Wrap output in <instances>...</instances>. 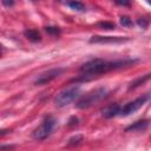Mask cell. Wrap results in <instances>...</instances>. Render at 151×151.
Masks as SVG:
<instances>
[{
	"mask_svg": "<svg viewBox=\"0 0 151 151\" xmlns=\"http://www.w3.org/2000/svg\"><path fill=\"white\" fill-rule=\"evenodd\" d=\"M0 51H1V46H0Z\"/></svg>",
	"mask_w": 151,
	"mask_h": 151,
	"instance_id": "obj_21",
	"label": "cell"
},
{
	"mask_svg": "<svg viewBox=\"0 0 151 151\" xmlns=\"http://www.w3.org/2000/svg\"><path fill=\"white\" fill-rule=\"evenodd\" d=\"M106 96H107V90L106 88H104V87L94 88V90L87 92L86 94H84L81 98H79V100L76 103V107L80 109V110L87 109V107L92 106L93 104L104 99Z\"/></svg>",
	"mask_w": 151,
	"mask_h": 151,
	"instance_id": "obj_2",
	"label": "cell"
},
{
	"mask_svg": "<svg viewBox=\"0 0 151 151\" xmlns=\"http://www.w3.org/2000/svg\"><path fill=\"white\" fill-rule=\"evenodd\" d=\"M119 111H120V106L118 104H111L101 110V114L105 118H113L116 116H119Z\"/></svg>",
	"mask_w": 151,
	"mask_h": 151,
	"instance_id": "obj_8",
	"label": "cell"
},
{
	"mask_svg": "<svg viewBox=\"0 0 151 151\" xmlns=\"http://www.w3.org/2000/svg\"><path fill=\"white\" fill-rule=\"evenodd\" d=\"M98 26L101 27V29H114V27H116L114 24H112V22H107V21H105V22H99Z\"/></svg>",
	"mask_w": 151,
	"mask_h": 151,
	"instance_id": "obj_13",
	"label": "cell"
},
{
	"mask_svg": "<svg viewBox=\"0 0 151 151\" xmlns=\"http://www.w3.org/2000/svg\"><path fill=\"white\" fill-rule=\"evenodd\" d=\"M67 6H70L72 9L74 11H78V12H84L86 9L85 5L83 2H79V1H73V2H68Z\"/></svg>",
	"mask_w": 151,
	"mask_h": 151,
	"instance_id": "obj_12",
	"label": "cell"
},
{
	"mask_svg": "<svg viewBox=\"0 0 151 151\" xmlns=\"http://www.w3.org/2000/svg\"><path fill=\"white\" fill-rule=\"evenodd\" d=\"M45 29L48 34H52V35H59L60 34V29L58 27H51L50 26V27H46Z\"/></svg>",
	"mask_w": 151,
	"mask_h": 151,
	"instance_id": "obj_15",
	"label": "cell"
},
{
	"mask_svg": "<svg viewBox=\"0 0 151 151\" xmlns=\"http://www.w3.org/2000/svg\"><path fill=\"white\" fill-rule=\"evenodd\" d=\"M54 126H55V119L53 117H46L42 120V123L33 131L32 136L37 140H42V139L47 138L51 134Z\"/></svg>",
	"mask_w": 151,
	"mask_h": 151,
	"instance_id": "obj_4",
	"label": "cell"
},
{
	"mask_svg": "<svg viewBox=\"0 0 151 151\" xmlns=\"http://www.w3.org/2000/svg\"><path fill=\"white\" fill-rule=\"evenodd\" d=\"M129 40L127 38H123V37H100V35H94L90 39L91 44H114V42H124Z\"/></svg>",
	"mask_w": 151,
	"mask_h": 151,
	"instance_id": "obj_7",
	"label": "cell"
},
{
	"mask_svg": "<svg viewBox=\"0 0 151 151\" xmlns=\"http://www.w3.org/2000/svg\"><path fill=\"white\" fill-rule=\"evenodd\" d=\"M64 72V68H60V67H57V68H51L41 74H39L35 80H34V84L35 85H45V84H48L50 81H52L53 79H55L57 77H59L61 73Z\"/></svg>",
	"mask_w": 151,
	"mask_h": 151,
	"instance_id": "obj_6",
	"label": "cell"
},
{
	"mask_svg": "<svg viewBox=\"0 0 151 151\" xmlns=\"http://www.w3.org/2000/svg\"><path fill=\"white\" fill-rule=\"evenodd\" d=\"M14 149V145H1L0 151H11Z\"/></svg>",
	"mask_w": 151,
	"mask_h": 151,
	"instance_id": "obj_17",
	"label": "cell"
},
{
	"mask_svg": "<svg viewBox=\"0 0 151 151\" xmlns=\"http://www.w3.org/2000/svg\"><path fill=\"white\" fill-rule=\"evenodd\" d=\"M2 4H4V5H6V6H12L14 2H12V1H9V2H7V1H2Z\"/></svg>",
	"mask_w": 151,
	"mask_h": 151,
	"instance_id": "obj_20",
	"label": "cell"
},
{
	"mask_svg": "<svg viewBox=\"0 0 151 151\" xmlns=\"http://www.w3.org/2000/svg\"><path fill=\"white\" fill-rule=\"evenodd\" d=\"M137 59H122V60H104V59H92L84 65H81L79 73L81 80L92 79L99 74L110 72L112 70L122 68L125 66L133 65L137 63Z\"/></svg>",
	"mask_w": 151,
	"mask_h": 151,
	"instance_id": "obj_1",
	"label": "cell"
},
{
	"mask_svg": "<svg viewBox=\"0 0 151 151\" xmlns=\"http://www.w3.org/2000/svg\"><path fill=\"white\" fill-rule=\"evenodd\" d=\"M149 78H150V73H147V74H145V76H143V77H139L138 79L133 80V81L130 84V86H129V90H132V88H136V87H138L139 85H143L145 81H147V80H149Z\"/></svg>",
	"mask_w": 151,
	"mask_h": 151,
	"instance_id": "obj_11",
	"label": "cell"
},
{
	"mask_svg": "<svg viewBox=\"0 0 151 151\" xmlns=\"http://www.w3.org/2000/svg\"><path fill=\"white\" fill-rule=\"evenodd\" d=\"M8 132H11V130H8V129H2V130H0V137L7 134Z\"/></svg>",
	"mask_w": 151,
	"mask_h": 151,
	"instance_id": "obj_18",
	"label": "cell"
},
{
	"mask_svg": "<svg viewBox=\"0 0 151 151\" xmlns=\"http://www.w3.org/2000/svg\"><path fill=\"white\" fill-rule=\"evenodd\" d=\"M120 24L125 27H130V26H132V20L129 17H122L120 18Z\"/></svg>",
	"mask_w": 151,
	"mask_h": 151,
	"instance_id": "obj_14",
	"label": "cell"
},
{
	"mask_svg": "<svg viewBox=\"0 0 151 151\" xmlns=\"http://www.w3.org/2000/svg\"><path fill=\"white\" fill-rule=\"evenodd\" d=\"M117 5H122V6H129L130 2H124V1H116Z\"/></svg>",
	"mask_w": 151,
	"mask_h": 151,
	"instance_id": "obj_19",
	"label": "cell"
},
{
	"mask_svg": "<svg viewBox=\"0 0 151 151\" xmlns=\"http://www.w3.org/2000/svg\"><path fill=\"white\" fill-rule=\"evenodd\" d=\"M24 35L28 40H31L33 42H37V41H40L41 40V35H40V33L37 29H27V31L24 32Z\"/></svg>",
	"mask_w": 151,
	"mask_h": 151,
	"instance_id": "obj_10",
	"label": "cell"
},
{
	"mask_svg": "<svg viewBox=\"0 0 151 151\" xmlns=\"http://www.w3.org/2000/svg\"><path fill=\"white\" fill-rule=\"evenodd\" d=\"M150 99V96L146 93V94H143L142 97H138L137 99L125 104L123 107H120V111H119V116L122 117H126V116H130L131 113H134L136 111H138L147 100Z\"/></svg>",
	"mask_w": 151,
	"mask_h": 151,
	"instance_id": "obj_5",
	"label": "cell"
},
{
	"mask_svg": "<svg viewBox=\"0 0 151 151\" xmlns=\"http://www.w3.org/2000/svg\"><path fill=\"white\" fill-rule=\"evenodd\" d=\"M79 94H80V87L79 86H70V87L63 90L61 92H59V94L54 99V104L57 107L67 106L73 100H76L79 97Z\"/></svg>",
	"mask_w": 151,
	"mask_h": 151,
	"instance_id": "obj_3",
	"label": "cell"
},
{
	"mask_svg": "<svg viewBox=\"0 0 151 151\" xmlns=\"http://www.w3.org/2000/svg\"><path fill=\"white\" fill-rule=\"evenodd\" d=\"M149 126V120H138L125 129V131H144Z\"/></svg>",
	"mask_w": 151,
	"mask_h": 151,
	"instance_id": "obj_9",
	"label": "cell"
},
{
	"mask_svg": "<svg viewBox=\"0 0 151 151\" xmlns=\"http://www.w3.org/2000/svg\"><path fill=\"white\" fill-rule=\"evenodd\" d=\"M137 24H138L142 28H146V27H147V25H149V20H147V19H145V18H140V19H138V20H137Z\"/></svg>",
	"mask_w": 151,
	"mask_h": 151,
	"instance_id": "obj_16",
	"label": "cell"
}]
</instances>
